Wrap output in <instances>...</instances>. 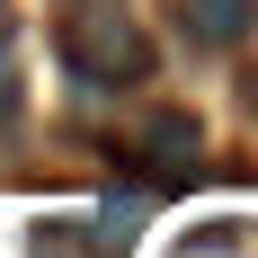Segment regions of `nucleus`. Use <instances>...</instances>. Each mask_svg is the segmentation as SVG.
I'll use <instances>...</instances> for the list:
<instances>
[{
	"instance_id": "f257e3e1",
	"label": "nucleus",
	"mask_w": 258,
	"mask_h": 258,
	"mask_svg": "<svg viewBox=\"0 0 258 258\" xmlns=\"http://www.w3.org/2000/svg\"><path fill=\"white\" fill-rule=\"evenodd\" d=\"M53 45H62L72 80H89V89H143V80H152V36H143L125 9L80 0L72 18L53 27Z\"/></svg>"
},
{
	"instance_id": "f03ea898",
	"label": "nucleus",
	"mask_w": 258,
	"mask_h": 258,
	"mask_svg": "<svg viewBox=\"0 0 258 258\" xmlns=\"http://www.w3.org/2000/svg\"><path fill=\"white\" fill-rule=\"evenodd\" d=\"M196 152H205V125H196L187 107H160L152 125L134 134V169H152V178H178V169H196Z\"/></svg>"
},
{
	"instance_id": "7ed1b4c3",
	"label": "nucleus",
	"mask_w": 258,
	"mask_h": 258,
	"mask_svg": "<svg viewBox=\"0 0 258 258\" xmlns=\"http://www.w3.org/2000/svg\"><path fill=\"white\" fill-rule=\"evenodd\" d=\"M169 18H178V36L196 53H232L258 27V0H169Z\"/></svg>"
},
{
	"instance_id": "20e7f679",
	"label": "nucleus",
	"mask_w": 258,
	"mask_h": 258,
	"mask_svg": "<svg viewBox=\"0 0 258 258\" xmlns=\"http://www.w3.org/2000/svg\"><path fill=\"white\" fill-rule=\"evenodd\" d=\"M134 223H143V196H107V205H98V249H125Z\"/></svg>"
},
{
	"instance_id": "39448f33",
	"label": "nucleus",
	"mask_w": 258,
	"mask_h": 258,
	"mask_svg": "<svg viewBox=\"0 0 258 258\" xmlns=\"http://www.w3.org/2000/svg\"><path fill=\"white\" fill-rule=\"evenodd\" d=\"M9 98H18V72H9V53H0V116H9Z\"/></svg>"
},
{
	"instance_id": "423d86ee",
	"label": "nucleus",
	"mask_w": 258,
	"mask_h": 258,
	"mask_svg": "<svg viewBox=\"0 0 258 258\" xmlns=\"http://www.w3.org/2000/svg\"><path fill=\"white\" fill-rule=\"evenodd\" d=\"M240 107H249V116H258V72H240Z\"/></svg>"
},
{
	"instance_id": "0eeeda50",
	"label": "nucleus",
	"mask_w": 258,
	"mask_h": 258,
	"mask_svg": "<svg viewBox=\"0 0 258 258\" xmlns=\"http://www.w3.org/2000/svg\"><path fill=\"white\" fill-rule=\"evenodd\" d=\"M0 45H9V0H0Z\"/></svg>"
},
{
	"instance_id": "6e6552de",
	"label": "nucleus",
	"mask_w": 258,
	"mask_h": 258,
	"mask_svg": "<svg viewBox=\"0 0 258 258\" xmlns=\"http://www.w3.org/2000/svg\"><path fill=\"white\" fill-rule=\"evenodd\" d=\"M36 258H62V249H53V240H45V249H36Z\"/></svg>"
}]
</instances>
